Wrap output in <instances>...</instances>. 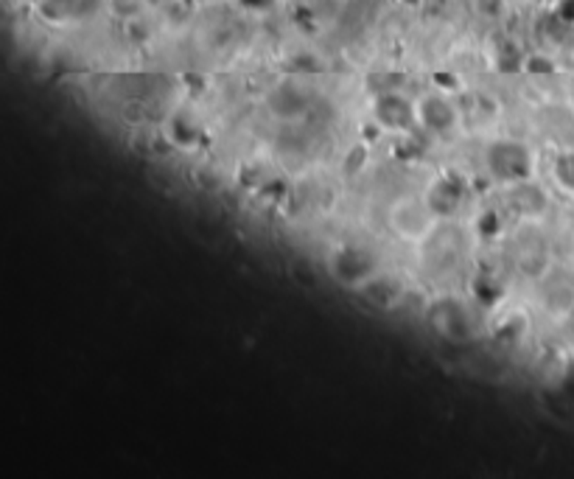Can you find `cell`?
Returning <instances> with one entry per match:
<instances>
[{
	"instance_id": "cell-3",
	"label": "cell",
	"mask_w": 574,
	"mask_h": 479,
	"mask_svg": "<svg viewBox=\"0 0 574 479\" xmlns=\"http://www.w3.org/2000/svg\"><path fill=\"white\" fill-rule=\"evenodd\" d=\"M415 112H418V127L426 129L428 135H451L460 127V110L440 93L420 95L415 102Z\"/></svg>"
},
{
	"instance_id": "cell-8",
	"label": "cell",
	"mask_w": 574,
	"mask_h": 479,
	"mask_svg": "<svg viewBox=\"0 0 574 479\" xmlns=\"http://www.w3.org/2000/svg\"><path fill=\"white\" fill-rule=\"evenodd\" d=\"M552 180L558 188H563L566 194H574V155H563L552 165Z\"/></svg>"
},
{
	"instance_id": "cell-5",
	"label": "cell",
	"mask_w": 574,
	"mask_h": 479,
	"mask_svg": "<svg viewBox=\"0 0 574 479\" xmlns=\"http://www.w3.org/2000/svg\"><path fill=\"white\" fill-rule=\"evenodd\" d=\"M432 328L448 342H463L471 337V317L460 303L443 300L432 308Z\"/></svg>"
},
{
	"instance_id": "cell-4",
	"label": "cell",
	"mask_w": 574,
	"mask_h": 479,
	"mask_svg": "<svg viewBox=\"0 0 574 479\" xmlns=\"http://www.w3.org/2000/svg\"><path fill=\"white\" fill-rule=\"evenodd\" d=\"M373 118L375 124L390 135H401L418 124L415 102H410L401 93H381L373 104Z\"/></svg>"
},
{
	"instance_id": "cell-2",
	"label": "cell",
	"mask_w": 574,
	"mask_h": 479,
	"mask_svg": "<svg viewBox=\"0 0 574 479\" xmlns=\"http://www.w3.org/2000/svg\"><path fill=\"white\" fill-rule=\"evenodd\" d=\"M488 174L501 185L533 180V155L518 140H496L485 155Z\"/></svg>"
},
{
	"instance_id": "cell-6",
	"label": "cell",
	"mask_w": 574,
	"mask_h": 479,
	"mask_svg": "<svg viewBox=\"0 0 574 479\" xmlns=\"http://www.w3.org/2000/svg\"><path fill=\"white\" fill-rule=\"evenodd\" d=\"M333 275L348 286H367L375 278V263L365 250L345 247L333 255Z\"/></svg>"
},
{
	"instance_id": "cell-1",
	"label": "cell",
	"mask_w": 574,
	"mask_h": 479,
	"mask_svg": "<svg viewBox=\"0 0 574 479\" xmlns=\"http://www.w3.org/2000/svg\"><path fill=\"white\" fill-rule=\"evenodd\" d=\"M387 227L393 230L395 238H401L406 244H426L428 238L435 235V230L440 227V217H437V210L428 205L426 194L423 197L410 194L390 205Z\"/></svg>"
},
{
	"instance_id": "cell-7",
	"label": "cell",
	"mask_w": 574,
	"mask_h": 479,
	"mask_svg": "<svg viewBox=\"0 0 574 479\" xmlns=\"http://www.w3.org/2000/svg\"><path fill=\"white\" fill-rule=\"evenodd\" d=\"M426 200H428V205H432V208L437 210V217L443 219V217H451V213L460 208L463 194H460L457 182L448 180V177H443V180L432 182V188L426 191Z\"/></svg>"
}]
</instances>
